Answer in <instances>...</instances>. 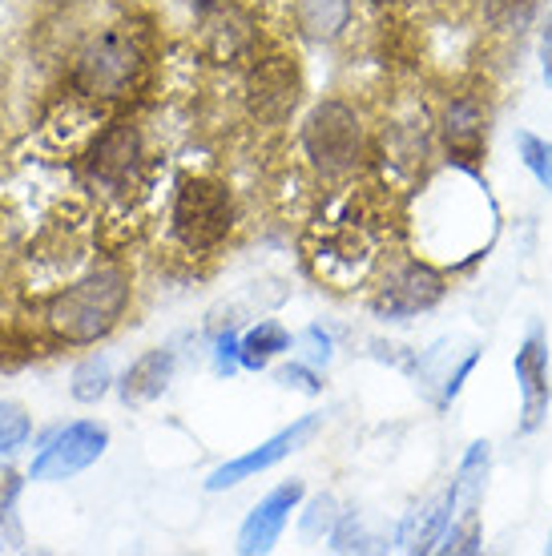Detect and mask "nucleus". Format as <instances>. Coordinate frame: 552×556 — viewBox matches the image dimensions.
Segmentation results:
<instances>
[{"instance_id":"obj_35","label":"nucleus","mask_w":552,"mask_h":556,"mask_svg":"<svg viewBox=\"0 0 552 556\" xmlns=\"http://www.w3.org/2000/svg\"><path fill=\"white\" fill-rule=\"evenodd\" d=\"M549 548H552V544H549Z\"/></svg>"},{"instance_id":"obj_7","label":"nucleus","mask_w":552,"mask_h":556,"mask_svg":"<svg viewBox=\"0 0 552 556\" xmlns=\"http://www.w3.org/2000/svg\"><path fill=\"white\" fill-rule=\"evenodd\" d=\"M110 447V428L93 424V419H73L65 428H57L41 444V452L28 464V480L37 484H61L81 476L85 468H93L97 459Z\"/></svg>"},{"instance_id":"obj_28","label":"nucleus","mask_w":552,"mask_h":556,"mask_svg":"<svg viewBox=\"0 0 552 556\" xmlns=\"http://www.w3.org/2000/svg\"><path fill=\"white\" fill-rule=\"evenodd\" d=\"M278 383H283V388L303 391V395H318V391H323V383H318V376H315V367H306L303 359H294L290 367H283V371H278Z\"/></svg>"},{"instance_id":"obj_32","label":"nucleus","mask_w":552,"mask_h":556,"mask_svg":"<svg viewBox=\"0 0 552 556\" xmlns=\"http://www.w3.org/2000/svg\"><path fill=\"white\" fill-rule=\"evenodd\" d=\"M218 4H230V0H190L193 13H210V9H218Z\"/></svg>"},{"instance_id":"obj_27","label":"nucleus","mask_w":552,"mask_h":556,"mask_svg":"<svg viewBox=\"0 0 552 556\" xmlns=\"http://www.w3.org/2000/svg\"><path fill=\"white\" fill-rule=\"evenodd\" d=\"M335 520H339V504H335V496H315V501H311V508H306V516H303V532H306V536L331 532Z\"/></svg>"},{"instance_id":"obj_20","label":"nucleus","mask_w":552,"mask_h":556,"mask_svg":"<svg viewBox=\"0 0 552 556\" xmlns=\"http://www.w3.org/2000/svg\"><path fill=\"white\" fill-rule=\"evenodd\" d=\"M283 351H290V334H287V327L275 319H263L259 327H250V331L238 339V359H242L247 371H263L266 363L275 359V355H283Z\"/></svg>"},{"instance_id":"obj_9","label":"nucleus","mask_w":552,"mask_h":556,"mask_svg":"<svg viewBox=\"0 0 552 556\" xmlns=\"http://www.w3.org/2000/svg\"><path fill=\"white\" fill-rule=\"evenodd\" d=\"M318 428H323V416L318 412H311V416H299L290 428L275 431L271 440H263L259 447H250V452H242V456L226 459L222 468H214L206 480L210 492H222V488H235L242 484V480H254L259 472H266V468H275V464H283L287 456H294L299 447H306L311 440L318 435Z\"/></svg>"},{"instance_id":"obj_5","label":"nucleus","mask_w":552,"mask_h":556,"mask_svg":"<svg viewBox=\"0 0 552 556\" xmlns=\"http://www.w3.org/2000/svg\"><path fill=\"white\" fill-rule=\"evenodd\" d=\"M492 468V444L476 440L448 488V529L440 536L443 553H480V504Z\"/></svg>"},{"instance_id":"obj_8","label":"nucleus","mask_w":552,"mask_h":556,"mask_svg":"<svg viewBox=\"0 0 552 556\" xmlns=\"http://www.w3.org/2000/svg\"><path fill=\"white\" fill-rule=\"evenodd\" d=\"M375 263V242L367 238L363 223L343 218V226H331L327 235H318V242L311 247V266L323 282H331L335 291H351L355 282H363V275Z\"/></svg>"},{"instance_id":"obj_2","label":"nucleus","mask_w":552,"mask_h":556,"mask_svg":"<svg viewBox=\"0 0 552 556\" xmlns=\"http://www.w3.org/2000/svg\"><path fill=\"white\" fill-rule=\"evenodd\" d=\"M146 73V45L129 25H110L85 37V45L73 53L70 85L85 101H122L138 89Z\"/></svg>"},{"instance_id":"obj_26","label":"nucleus","mask_w":552,"mask_h":556,"mask_svg":"<svg viewBox=\"0 0 552 556\" xmlns=\"http://www.w3.org/2000/svg\"><path fill=\"white\" fill-rule=\"evenodd\" d=\"M299 348H303V355L299 359L306 363V367H327L335 355V343L331 334L323 331V327H306L303 334H299Z\"/></svg>"},{"instance_id":"obj_6","label":"nucleus","mask_w":552,"mask_h":556,"mask_svg":"<svg viewBox=\"0 0 552 556\" xmlns=\"http://www.w3.org/2000/svg\"><path fill=\"white\" fill-rule=\"evenodd\" d=\"M141 166H146V141H141V126L129 117L105 122L85 153L89 178L110 194H129L141 178Z\"/></svg>"},{"instance_id":"obj_3","label":"nucleus","mask_w":552,"mask_h":556,"mask_svg":"<svg viewBox=\"0 0 552 556\" xmlns=\"http://www.w3.org/2000/svg\"><path fill=\"white\" fill-rule=\"evenodd\" d=\"M174 238L190 254L218 251L226 235L235 230V194L222 178L198 174L186 178L174 194V214H170Z\"/></svg>"},{"instance_id":"obj_13","label":"nucleus","mask_w":552,"mask_h":556,"mask_svg":"<svg viewBox=\"0 0 552 556\" xmlns=\"http://www.w3.org/2000/svg\"><path fill=\"white\" fill-rule=\"evenodd\" d=\"M303 501V484L299 480H287V484H278L275 492H266L263 501L250 508V516L242 520V529H238V553L242 556H263L271 553L287 529L290 513L299 508Z\"/></svg>"},{"instance_id":"obj_19","label":"nucleus","mask_w":552,"mask_h":556,"mask_svg":"<svg viewBox=\"0 0 552 556\" xmlns=\"http://www.w3.org/2000/svg\"><path fill=\"white\" fill-rule=\"evenodd\" d=\"M443 529H448V496L424 501L419 508H412V513L403 516L400 548L403 553H431V548H440Z\"/></svg>"},{"instance_id":"obj_31","label":"nucleus","mask_w":552,"mask_h":556,"mask_svg":"<svg viewBox=\"0 0 552 556\" xmlns=\"http://www.w3.org/2000/svg\"><path fill=\"white\" fill-rule=\"evenodd\" d=\"M9 251H13V223L0 214V275H4V263H9Z\"/></svg>"},{"instance_id":"obj_16","label":"nucleus","mask_w":552,"mask_h":556,"mask_svg":"<svg viewBox=\"0 0 552 556\" xmlns=\"http://www.w3.org/2000/svg\"><path fill=\"white\" fill-rule=\"evenodd\" d=\"M174 371H178V355L170 348H153L146 351L141 359L129 363V371L122 376V400L129 407L153 404L158 395H166V388L174 383Z\"/></svg>"},{"instance_id":"obj_11","label":"nucleus","mask_w":552,"mask_h":556,"mask_svg":"<svg viewBox=\"0 0 552 556\" xmlns=\"http://www.w3.org/2000/svg\"><path fill=\"white\" fill-rule=\"evenodd\" d=\"M448 294V278L443 270L428 263H400L384 278V287L375 291L372 306L379 319H412L424 315Z\"/></svg>"},{"instance_id":"obj_34","label":"nucleus","mask_w":552,"mask_h":556,"mask_svg":"<svg viewBox=\"0 0 552 556\" xmlns=\"http://www.w3.org/2000/svg\"><path fill=\"white\" fill-rule=\"evenodd\" d=\"M0 129H4V117H0Z\"/></svg>"},{"instance_id":"obj_33","label":"nucleus","mask_w":552,"mask_h":556,"mask_svg":"<svg viewBox=\"0 0 552 556\" xmlns=\"http://www.w3.org/2000/svg\"><path fill=\"white\" fill-rule=\"evenodd\" d=\"M372 4H396V0H372Z\"/></svg>"},{"instance_id":"obj_4","label":"nucleus","mask_w":552,"mask_h":556,"mask_svg":"<svg viewBox=\"0 0 552 556\" xmlns=\"http://www.w3.org/2000/svg\"><path fill=\"white\" fill-rule=\"evenodd\" d=\"M363 117L343 98L318 101L303 122V153L323 178H347L363 162Z\"/></svg>"},{"instance_id":"obj_22","label":"nucleus","mask_w":552,"mask_h":556,"mask_svg":"<svg viewBox=\"0 0 552 556\" xmlns=\"http://www.w3.org/2000/svg\"><path fill=\"white\" fill-rule=\"evenodd\" d=\"M537 0H484V21L497 33H520L532 25Z\"/></svg>"},{"instance_id":"obj_21","label":"nucleus","mask_w":552,"mask_h":556,"mask_svg":"<svg viewBox=\"0 0 552 556\" xmlns=\"http://www.w3.org/2000/svg\"><path fill=\"white\" fill-rule=\"evenodd\" d=\"M110 391H113V367L105 355H89V359H81L73 367L70 395L77 404H101Z\"/></svg>"},{"instance_id":"obj_23","label":"nucleus","mask_w":552,"mask_h":556,"mask_svg":"<svg viewBox=\"0 0 552 556\" xmlns=\"http://www.w3.org/2000/svg\"><path fill=\"white\" fill-rule=\"evenodd\" d=\"M33 435V416L13 400H0V456H13Z\"/></svg>"},{"instance_id":"obj_10","label":"nucleus","mask_w":552,"mask_h":556,"mask_svg":"<svg viewBox=\"0 0 552 556\" xmlns=\"http://www.w3.org/2000/svg\"><path fill=\"white\" fill-rule=\"evenodd\" d=\"M299 70H294V56L287 53H259L250 61L247 73V105L250 113L266 122V126H278L287 122L294 105H299Z\"/></svg>"},{"instance_id":"obj_15","label":"nucleus","mask_w":552,"mask_h":556,"mask_svg":"<svg viewBox=\"0 0 552 556\" xmlns=\"http://www.w3.org/2000/svg\"><path fill=\"white\" fill-rule=\"evenodd\" d=\"M460 348V339H440L436 348H428L419 355V367H415V376L424 388H436V404H452L464 388V379L472 376V367L480 359V348L476 343H464Z\"/></svg>"},{"instance_id":"obj_29","label":"nucleus","mask_w":552,"mask_h":556,"mask_svg":"<svg viewBox=\"0 0 552 556\" xmlns=\"http://www.w3.org/2000/svg\"><path fill=\"white\" fill-rule=\"evenodd\" d=\"M242 367V359H238V334H218L214 339V371H218L222 379H230Z\"/></svg>"},{"instance_id":"obj_24","label":"nucleus","mask_w":552,"mask_h":556,"mask_svg":"<svg viewBox=\"0 0 552 556\" xmlns=\"http://www.w3.org/2000/svg\"><path fill=\"white\" fill-rule=\"evenodd\" d=\"M516 150H520V162L528 166V174H532L544 190H552V141L520 129V134H516Z\"/></svg>"},{"instance_id":"obj_25","label":"nucleus","mask_w":552,"mask_h":556,"mask_svg":"<svg viewBox=\"0 0 552 556\" xmlns=\"http://www.w3.org/2000/svg\"><path fill=\"white\" fill-rule=\"evenodd\" d=\"M327 541H331V553H367L372 548V536L363 532L355 513H339L335 529L327 532Z\"/></svg>"},{"instance_id":"obj_18","label":"nucleus","mask_w":552,"mask_h":556,"mask_svg":"<svg viewBox=\"0 0 552 556\" xmlns=\"http://www.w3.org/2000/svg\"><path fill=\"white\" fill-rule=\"evenodd\" d=\"M290 9H294V25H299L303 37L331 45L351 28L355 0H290Z\"/></svg>"},{"instance_id":"obj_12","label":"nucleus","mask_w":552,"mask_h":556,"mask_svg":"<svg viewBox=\"0 0 552 556\" xmlns=\"http://www.w3.org/2000/svg\"><path fill=\"white\" fill-rule=\"evenodd\" d=\"M516 383H520V431H537L549 416V343L537 323L528 327L525 343L516 351Z\"/></svg>"},{"instance_id":"obj_1","label":"nucleus","mask_w":552,"mask_h":556,"mask_svg":"<svg viewBox=\"0 0 552 556\" xmlns=\"http://www.w3.org/2000/svg\"><path fill=\"white\" fill-rule=\"evenodd\" d=\"M134 303V278L125 266H93L81 278L65 282L45 303V327L57 343L93 348L105 334L122 327L125 311Z\"/></svg>"},{"instance_id":"obj_30","label":"nucleus","mask_w":552,"mask_h":556,"mask_svg":"<svg viewBox=\"0 0 552 556\" xmlns=\"http://www.w3.org/2000/svg\"><path fill=\"white\" fill-rule=\"evenodd\" d=\"M540 73H544V85H552V16L540 33Z\"/></svg>"},{"instance_id":"obj_17","label":"nucleus","mask_w":552,"mask_h":556,"mask_svg":"<svg viewBox=\"0 0 552 556\" xmlns=\"http://www.w3.org/2000/svg\"><path fill=\"white\" fill-rule=\"evenodd\" d=\"M202 49H206L214 61H238L242 53H250L254 45V28H250V16L230 9V4H218L202 13Z\"/></svg>"},{"instance_id":"obj_14","label":"nucleus","mask_w":552,"mask_h":556,"mask_svg":"<svg viewBox=\"0 0 552 556\" xmlns=\"http://www.w3.org/2000/svg\"><path fill=\"white\" fill-rule=\"evenodd\" d=\"M440 134L460 169H472V162H480L484 146H488V105L480 93H456L448 101Z\"/></svg>"}]
</instances>
